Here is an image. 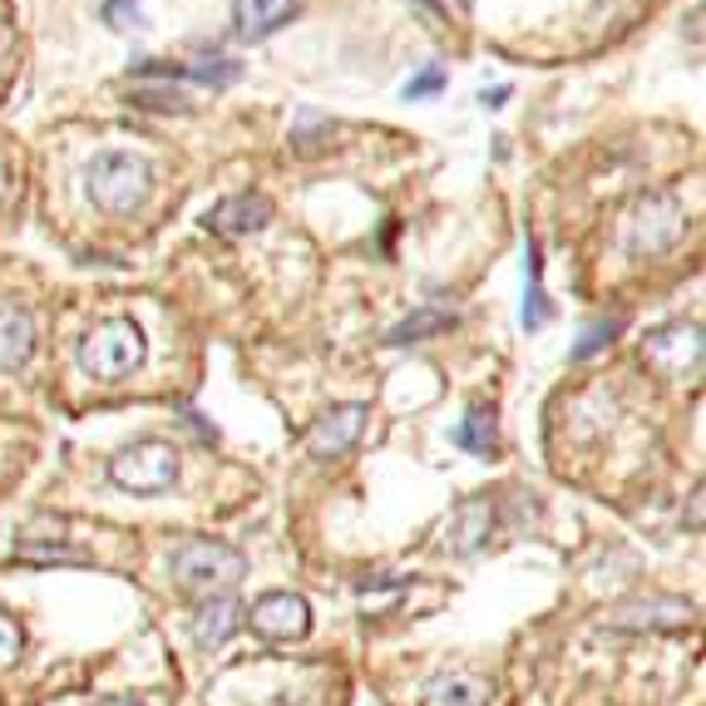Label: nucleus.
Instances as JSON below:
<instances>
[{
    "instance_id": "26",
    "label": "nucleus",
    "mask_w": 706,
    "mask_h": 706,
    "mask_svg": "<svg viewBox=\"0 0 706 706\" xmlns=\"http://www.w3.org/2000/svg\"><path fill=\"white\" fill-rule=\"evenodd\" d=\"M410 578H366V583H361V597H376V593H400V588H406Z\"/></svg>"
},
{
    "instance_id": "28",
    "label": "nucleus",
    "mask_w": 706,
    "mask_h": 706,
    "mask_svg": "<svg viewBox=\"0 0 706 706\" xmlns=\"http://www.w3.org/2000/svg\"><path fill=\"white\" fill-rule=\"evenodd\" d=\"M410 5H420L425 15H435V21H445V0H410Z\"/></svg>"
},
{
    "instance_id": "16",
    "label": "nucleus",
    "mask_w": 706,
    "mask_h": 706,
    "mask_svg": "<svg viewBox=\"0 0 706 706\" xmlns=\"http://www.w3.org/2000/svg\"><path fill=\"white\" fill-rule=\"evenodd\" d=\"M455 311L449 307H435V301H425V307H415L410 317H400L396 327L386 331V346H415V341H430V337H445L449 327H455Z\"/></svg>"
},
{
    "instance_id": "19",
    "label": "nucleus",
    "mask_w": 706,
    "mask_h": 706,
    "mask_svg": "<svg viewBox=\"0 0 706 706\" xmlns=\"http://www.w3.org/2000/svg\"><path fill=\"white\" fill-rule=\"evenodd\" d=\"M183 80L213 84V90H228V84L242 80V65L238 60H198V65H183Z\"/></svg>"
},
{
    "instance_id": "14",
    "label": "nucleus",
    "mask_w": 706,
    "mask_h": 706,
    "mask_svg": "<svg viewBox=\"0 0 706 706\" xmlns=\"http://www.w3.org/2000/svg\"><path fill=\"white\" fill-rule=\"evenodd\" d=\"M494 682L479 672H445L425 686V706H489Z\"/></svg>"
},
{
    "instance_id": "3",
    "label": "nucleus",
    "mask_w": 706,
    "mask_h": 706,
    "mask_svg": "<svg viewBox=\"0 0 706 706\" xmlns=\"http://www.w3.org/2000/svg\"><path fill=\"white\" fill-rule=\"evenodd\" d=\"M144 356H149V341H144L139 321H129V317L100 321V327L80 341V366H84V376H94V380L134 376V371L144 366Z\"/></svg>"
},
{
    "instance_id": "24",
    "label": "nucleus",
    "mask_w": 706,
    "mask_h": 706,
    "mask_svg": "<svg viewBox=\"0 0 706 706\" xmlns=\"http://www.w3.org/2000/svg\"><path fill=\"white\" fill-rule=\"evenodd\" d=\"M134 104H139V110H189L173 84H159V90H134Z\"/></svg>"
},
{
    "instance_id": "11",
    "label": "nucleus",
    "mask_w": 706,
    "mask_h": 706,
    "mask_svg": "<svg viewBox=\"0 0 706 706\" xmlns=\"http://www.w3.org/2000/svg\"><path fill=\"white\" fill-rule=\"evenodd\" d=\"M272 223V203L262 198V193H232V198H223L218 208L208 213V228L223 232V238H252V232H262Z\"/></svg>"
},
{
    "instance_id": "6",
    "label": "nucleus",
    "mask_w": 706,
    "mask_h": 706,
    "mask_svg": "<svg viewBox=\"0 0 706 706\" xmlns=\"http://www.w3.org/2000/svg\"><path fill=\"white\" fill-rule=\"evenodd\" d=\"M642 356L657 371H667L672 380H686L702 371V327L696 321H672V327H657L642 341Z\"/></svg>"
},
{
    "instance_id": "10",
    "label": "nucleus",
    "mask_w": 706,
    "mask_h": 706,
    "mask_svg": "<svg viewBox=\"0 0 706 706\" xmlns=\"http://www.w3.org/2000/svg\"><path fill=\"white\" fill-rule=\"evenodd\" d=\"M494 514H499L494 499H485V494L465 499V504L455 509V519H449V528H445V548L459 558L479 554V548L489 544V534H494Z\"/></svg>"
},
{
    "instance_id": "13",
    "label": "nucleus",
    "mask_w": 706,
    "mask_h": 706,
    "mask_svg": "<svg viewBox=\"0 0 706 706\" xmlns=\"http://www.w3.org/2000/svg\"><path fill=\"white\" fill-rule=\"evenodd\" d=\"M35 356V317L31 307H0V371H21Z\"/></svg>"
},
{
    "instance_id": "15",
    "label": "nucleus",
    "mask_w": 706,
    "mask_h": 706,
    "mask_svg": "<svg viewBox=\"0 0 706 706\" xmlns=\"http://www.w3.org/2000/svg\"><path fill=\"white\" fill-rule=\"evenodd\" d=\"M297 11H301L297 0H238V15H232V21H238L242 41H267L282 25H292Z\"/></svg>"
},
{
    "instance_id": "23",
    "label": "nucleus",
    "mask_w": 706,
    "mask_h": 706,
    "mask_svg": "<svg viewBox=\"0 0 706 706\" xmlns=\"http://www.w3.org/2000/svg\"><path fill=\"white\" fill-rule=\"evenodd\" d=\"M21 652H25V633H21V623H15L11 613H0V667L21 662Z\"/></svg>"
},
{
    "instance_id": "22",
    "label": "nucleus",
    "mask_w": 706,
    "mask_h": 706,
    "mask_svg": "<svg viewBox=\"0 0 706 706\" xmlns=\"http://www.w3.org/2000/svg\"><path fill=\"white\" fill-rule=\"evenodd\" d=\"M445 84H449L445 65H425V70L415 75V80H406V90H400V94H406V100L415 104V100H430V94H440V90H445Z\"/></svg>"
},
{
    "instance_id": "1",
    "label": "nucleus",
    "mask_w": 706,
    "mask_h": 706,
    "mask_svg": "<svg viewBox=\"0 0 706 706\" xmlns=\"http://www.w3.org/2000/svg\"><path fill=\"white\" fill-rule=\"evenodd\" d=\"M84 193H90V203L100 213H110V218H129V213H139L144 203H149L153 169H149V159H139V153L104 149V153H94V159L84 163Z\"/></svg>"
},
{
    "instance_id": "12",
    "label": "nucleus",
    "mask_w": 706,
    "mask_h": 706,
    "mask_svg": "<svg viewBox=\"0 0 706 706\" xmlns=\"http://www.w3.org/2000/svg\"><path fill=\"white\" fill-rule=\"evenodd\" d=\"M242 627V603L232 593H213V597H198V613H193V642L203 652L223 647L232 633Z\"/></svg>"
},
{
    "instance_id": "25",
    "label": "nucleus",
    "mask_w": 706,
    "mask_h": 706,
    "mask_svg": "<svg viewBox=\"0 0 706 706\" xmlns=\"http://www.w3.org/2000/svg\"><path fill=\"white\" fill-rule=\"evenodd\" d=\"M129 15H134V25H139V0H110V5H104V21L110 25L129 21Z\"/></svg>"
},
{
    "instance_id": "17",
    "label": "nucleus",
    "mask_w": 706,
    "mask_h": 706,
    "mask_svg": "<svg viewBox=\"0 0 706 706\" xmlns=\"http://www.w3.org/2000/svg\"><path fill=\"white\" fill-rule=\"evenodd\" d=\"M548 321V292H544V252L538 242H524V327L538 331Z\"/></svg>"
},
{
    "instance_id": "20",
    "label": "nucleus",
    "mask_w": 706,
    "mask_h": 706,
    "mask_svg": "<svg viewBox=\"0 0 706 706\" xmlns=\"http://www.w3.org/2000/svg\"><path fill=\"white\" fill-rule=\"evenodd\" d=\"M617 331H623V317H603V321H593V327H583V337H578V346H573V361H588V356H597V351H607L617 341Z\"/></svg>"
},
{
    "instance_id": "2",
    "label": "nucleus",
    "mask_w": 706,
    "mask_h": 706,
    "mask_svg": "<svg viewBox=\"0 0 706 706\" xmlns=\"http://www.w3.org/2000/svg\"><path fill=\"white\" fill-rule=\"evenodd\" d=\"M169 578H173V588L198 593V597L228 593V588H238L248 578V554L223 544V538H183L169 554Z\"/></svg>"
},
{
    "instance_id": "27",
    "label": "nucleus",
    "mask_w": 706,
    "mask_h": 706,
    "mask_svg": "<svg viewBox=\"0 0 706 706\" xmlns=\"http://www.w3.org/2000/svg\"><path fill=\"white\" fill-rule=\"evenodd\" d=\"M509 100V84H494V90H485L479 94V104H485V110H499V104Z\"/></svg>"
},
{
    "instance_id": "5",
    "label": "nucleus",
    "mask_w": 706,
    "mask_h": 706,
    "mask_svg": "<svg viewBox=\"0 0 706 706\" xmlns=\"http://www.w3.org/2000/svg\"><path fill=\"white\" fill-rule=\"evenodd\" d=\"M110 479L129 494H163L179 479V449L169 440H134L110 459Z\"/></svg>"
},
{
    "instance_id": "29",
    "label": "nucleus",
    "mask_w": 706,
    "mask_h": 706,
    "mask_svg": "<svg viewBox=\"0 0 706 706\" xmlns=\"http://www.w3.org/2000/svg\"><path fill=\"white\" fill-rule=\"evenodd\" d=\"M100 706H149L144 696H110V702H100Z\"/></svg>"
},
{
    "instance_id": "18",
    "label": "nucleus",
    "mask_w": 706,
    "mask_h": 706,
    "mask_svg": "<svg viewBox=\"0 0 706 706\" xmlns=\"http://www.w3.org/2000/svg\"><path fill=\"white\" fill-rule=\"evenodd\" d=\"M455 445L469 449V455H489V449H499V420L489 406H469L465 420L455 425Z\"/></svg>"
},
{
    "instance_id": "8",
    "label": "nucleus",
    "mask_w": 706,
    "mask_h": 706,
    "mask_svg": "<svg viewBox=\"0 0 706 706\" xmlns=\"http://www.w3.org/2000/svg\"><path fill=\"white\" fill-rule=\"evenodd\" d=\"M366 420H371V406H361V400H351V406H331L327 415L307 430V455L311 459H341L361 440Z\"/></svg>"
},
{
    "instance_id": "9",
    "label": "nucleus",
    "mask_w": 706,
    "mask_h": 706,
    "mask_svg": "<svg viewBox=\"0 0 706 706\" xmlns=\"http://www.w3.org/2000/svg\"><path fill=\"white\" fill-rule=\"evenodd\" d=\"M248 617L267 642H297L311 633V607L301 593H262Z\"/></svg>"
},
{
    "instance_id": "4",
    "label": "nucleus",
    "mask_w": 706,
    "mask_h": 706,
    "mask_svg": "<svg viewBox=\"0 0 706 706\" xmlns=\"http://www.w3.org/2000/svg\"><path fill=\"white\" fill-rule=\"evenodd\" d=\"M686 232V208L672 193H642L633 203V213L623 218V252L633 258H662L682 242Z\"/></svg>"
},
{
    "instance_id": "21",
    "label": "nucleus",
    "mask_w": 706,
    "mask_h": 706,
    "mask_svg": "<svg viewBox=\"0 0 706 706\" xmlns=\"http://www.w3.org/2000/svg\"><path fill=\"white\" fill-rule=\"evenodd\" d=\"M15 558H25V563H90V554H80V548H50V544H15Z\"/></svg>"
},
{
    "instance_id": "7",
    "label": "nucleus",
    "mask_w": 706,
    "mask_h": 706,
    "mask_svg": "<svg viewBox=\"0 0 706 706\" xmlns=\"http://www.w3.org/2000/svg\"><path fill=\"white\" fill-rule=\"evenodd\" d=\"M692 617L696 603L686 597H633L607 613V627L613 633H676V627H692Z\"/></svg>"
}]
</instances>
